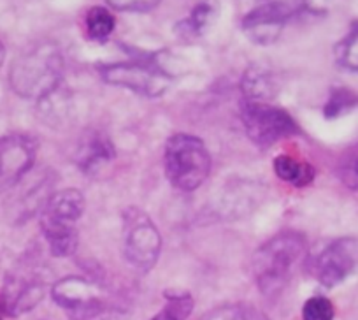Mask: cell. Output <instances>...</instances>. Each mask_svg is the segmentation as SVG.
I'll list each match as a JSON object with an SVG mask.
<instances>
[{
	"instance_id": "17",
	"label": "cell",
	"mask_w": 358,
	"mask_h": 320,
	"mask_svg": "<svg viewBox=\"0 0 358 320\" xmlns=\"http://www.w3.org/2000/svg\"><path fill=\"white\" fill-rule=\"evenodd\" d=\"M115 16L106 8H92L86 13V32L92 41L104 43L115 30Z\"/></svg>"
},
{
	"instance_id": "2",
	"label": "cell",
	"mask_w": 358,
	"mask_h": 320,
	"mask_svg": "<svg viewBox=\"0 0 358 320\" xmlns=\"http://www.w3.org/2000/svg\"><path fill=\"white\" fill-rule=\"evenodd\" d=\"M60 53L51 44H43L16 58L9 72L13 90L25 99H46L57 90L62 81Z\"/></svg>"
},
{
	"instance_id": "3",
	"label": "cell",
	"mask_w": 358,
	"mask_h": 320,
	"mask_svg": "<svg viewBox=\"0 0 358 320\" xmlns=\"http://www.w3.org/2000/svg\"><path fill=\"white\" fill-rule=\"evenodd\" d=\"M85 211V195L65 188L48 199L41 213V227L55 257H71L78 250V222Z\"/></svg>"
},
{
	"instance_id": "18",
	"label": "cell",
	"mask_w": 358,
	"mask_h": 320,
	"mask_svg": "<svg viewBox=\"0 0 358 320\" xmlns=\"http://www.w3.org/2000/svg\"><path fill=\"white\" fill-rule=\"evenodd\" d=\"M201 320H268L264 312L246 302H236V305H223L213 308L206 313Z\"/></svg>"
},
{
	"instance_id": "23",
	"label": "cell",
	"mask_w": 358,
	"mask_h": 320,
	"mask_svg": "<svg viewBox=\"0 0 358 320\" xmlns=\"http://www.w3.org/2000/svg\"><path fill=\"white\" fill-rule=\"evenodd\" d=\"M339 178L350 190H358V144L351 148L339 164Z\"/></svg>"
},
{
	"instance_id": "25",
	"label": "cell",
	"mask_w": 358,
	"mask_h": 320,
	"mask_svg": "<svg viewBox=\"0 0 358 320\" xmlns=\"http://www.w3.org/2000/svg\"><path fill=\"white\" fill-rule=\"evenodd\" d=\"M4 58H6V48H4V44L0 43V65H2Z\"/></svg>"
},
{
	"instance_id": "4",
	"label": "cell",
	"mask_w": 358,
	"mask_h": 320,
	"mask_svg": "<svg viewBox=\"0 0 358 320\" xmlns=\"http://www.w3.org/2000/svg\"><path fill=\"white\" fill-rule=\"evenodd\" d=\"M164 169L172 187L181 192H194L211 173V155L199 137L174 134L165 143Z\"/></svg>"
},
{
	"instance_id": "12",
	"label": "cell",
	"mask_w": 358,
	"mask_h": 320,
	"mask_svg": "<svg viewBox=\"0 0 358 320\" xmlns=\"http://www.w3.org/2000/svg\"><path fill=\"white\" fill-rule=\"evenodd\" d=\"M44 298V281L30 271L11 273L6 280L0 305L9 316H20L36 308Z\"/></svg>"
},
{
	"instance_id": "15",
	"label": "cell",
	"mask_w": 358,
	"mask_h": 320,
	"mask_svg": "<svg viewBox=\"0 0 358 320\" xmlns=\"http://www.w3.org/2000/svg\"><path fill=\"white\" fill-rule=\"evenodd\" d=\"M243 94L246 101L268 102L276 94L273 76L258 67L248 69L243 76Z\"/></svg>"
},
{
	"instance_id": "20",
	"label": "cell",
	"mask_w": 358,
	"mask_h": 320,
	"mask_svg": "<svg viewBox=\"0 0 358 320\" xmlns=\"http://www.w3.org/2000/svg\"><path fill=\"white\" fill-rule=\"evenodd\" d=\"M211 16H213V8L206 2L199 4L197 8L192 11V15L188 16L187 20H183L181 23H178L176 30L183 37H199L202 36L206 29H208L209 22H211Z\"/></svg>"
},
{
	"instance_id": "5",
	"label": "cell",
	"mask_w": 358,
	"mask_h": 320,
	"mask_svg": "<svg viewBox=\"0 0 358 320\" xmlns=\"http://www.w3.org/2000/svg\"><path fill=\"white\" fill-rule=\"evenodd\" d=\"M241 120H243L248 137L260 148H271L273 144L301 132L292 115L271 102H255L243 99Z\"/></svg>"
},
{
	"instance_id": "7",
	"label": "cell",
	"mask_w": 358,
	"mask_h": 320,
	"mask_svg": "<svg viewBox=\"0 0 358 320\" xmlns=\"http://www.w3.org/2000/svg\"><path fill=\"white\" fill-rule=\"evenodd\" d=\"M162 236L153 220L137 208L123 213V253L130 266L148 273L160 257Z\"/></svg>"
},
{
	"instance_id": "8",
	"label": "cell",
	"mask_w": 358,
	"mask_h": 320,
	"mask_svg": "<svg viewBox=\"0 0 358 320\" xmlns=\"http://www.w3.org/2000/svg\"><path fill=\"white\" fill-rule=\"evenodd\" d=\"M306 8L308 0H258L243 18V30L251 43L268 46L280 39L288 20Z\"/></svg>"
},
{
	"instance_id": "24",
	"label": "cell",
	"mask_w": 358,
	"mask_h": 320,
	"mask_svg": "<svg viewBox=\"0 0 358 320\" xmlns=\"http://www.w3.org/2000/svg\"><path fill=\"white\" fill-rule=\"evenodd\" d=\"M113 9L125 13H150L160 4V0H106Z\"/></svg>"
},
{
	"instance_id": "10",
	"label": "cell",
	"mask_w": 358,
	"mask_h": 320,
	"mask_svg": "<svg viewBox=\"0 0 358 320\" xmlns=\"http://www.w3.org/2000/svg\"><path fill=\"white\" fill-rule=\"evenodd\" d=\"M37 143L27 134L13 132L0 137V190L18 183L34 166Z\"/></svg>"
},
{
	"instance_id": "13",
	"label": "cell",
	"mask_w": 358,
	"mask_h": 320,
	"mask_svg": "<svg viewBox=\"0 0 358 320\" xmlns=\"http://www.w3.org/2000/svg\"><path fill=\"white\" fill-rule=\"evenodd\" d=\"M115 146L111 139L102 132H92L81 141L76 151V164L86 174L97 173L101 167L115 158Z\"/></svg>"
},
{
	"instance_id": "16",
	"label": "cell",
	"mask_w": 358,
	"mask_h": 320,
	"mask_svg": "<svg viewBox=\"0 0 358 320\" xmlns=\"http://www.w3.org/2000/svg\"><path fill=\"white\" fill-rule=\"evenodd\" d=\"M358 106V94L351 88L346 87H336L330 90L329 99L323 108V115L329 120H336L339 116L346 115V113L353 111Z\"/></svg>"
},
{
	"instance_id": "6",
	"label": "cell",
	"mask_w": 358,
	"mask_h": 320,
	"mask_svg": "<svg viewBox=\"0 0 358 320\" xmlns=\"http://www.w3.org/2000/svg\"><path fill=\"white\" fill-rule=\"evenodd\" d=\"M51 295L72 320H101L111 308L104 288L81 277L58 280L51 288Z\"/></svg>"
},
{
	"instance_id": "26",
	"label": "cell",
	"mask_w": 358,
	"mask_h": 320,
	"mask_svg": "<svg viewBox=\"0 0 358 320\" xmlns=\"http://www.w3.org/2000/svg\"><path fill=\"white\" fill-rule=\"evenodd\" d=\"M2 315H4V309H2V305H0V320H4V316Z\"/></svg>"
},
{
	"instance_id": "22",
	"label": "cell",
	"mask_w": 358,
	"mask_h": 320,
	"mask_svg": "<svg viewBox=\"0 0 358 320\" xmlns=\"http://www.w3.org/2000/svg\"><path fill=\"white\" fill-rule=\"evenodd\" d=\"M334 305L323 295L309 298L302 306V320H334Z\"/></svg>"
},
{
	"instance_id": "14",
	"label": "cell",
	"mask_w": 358,
	"mask_h": 320,
	"mask_svg": "<svg viewBox=\"0 0 358 320\" xmlns=\"http://www.w3.org/2000/svg\"><path fill=\"white\" fill-rule=\"evenodd\" d=\"M274 173H276L278 178L297 188H304L311 185L316 176V171L311 164L301 162L292 155H278L274 158Z\"/></svg>"
},
{
	"instance_id": "21",
	"label": "cell",
	"mask_w": 358,
	"mask_h": 320,
	"mask_svg": "<svg viewBox=\"0 0 358 320\" xmlns=\"http://www.w3.org/2000/svg\"><path fill=\"white\" fill-rule=\"evenodd\" d=\"M194 309L190 294H167V305L151 320H187Z\"/></svg>"
},
{
	"instance_id": "11",
	"label": "cell",
	"mask_w": 358,
	"mask_h": 320,
	"mask_svg": "<svg viewBox=\"0 0 358 320\" xmlns=\"http://www.w3.org/2000/svg\"><path fill=\"white\" fill-rule=\"evenodd\" d=\"M358 260V245L355 239L343 237L330 243L322 250L315 260V274L320 284L327 288L343 284L351 273Z\"/></svg>"
},
{
	"instance_id": "9",
	"label": "cell",
	"mask_w": 358,
	"mask_h": 320,
	"mask_svg": "<svg viewBox=\"0 0 358 320\" xmlns=\"http://www.w3.org/2000/svg\"><path fill=\"white\" fill-rule=\"evenodd\" d=\"M106 83L122 87L146 97H160L172 85V78L157 62L132 60L101 67Z\"/></svg>"
},
{
	"instance_id": "19",
	"label": "cell",
	"mask_w": 358,
	"mask_h": 320,
	"mask_svg": "<svg viewBox=\"0 0 358 320\" xmlns=\"http://www.w3.org/2000/svg\"><path fill=\"white\" fill-rule=\"evenodd\" d=\"M334 53L341 67L358 72V20L351 23L346 36L336 44Z\"/></svg>"
},
{
	"instance_id": "1",
	"label": "cell",
	"mask_w": 358,
	"mask_h": 320,
	"mask_svg": "<svg viewBox=\"0 0 358 320\" xmlns=\"http://www.w3.org/2000/svg\"><path fill=\"white\" fill-rule=\"evenodd\" d=\"M308 243L299 230H283L255 252L251 267L262 294L274 295L283 291L302 257Z\"/></svg>"
}]
</instances>
